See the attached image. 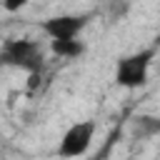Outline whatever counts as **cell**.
<instances>
[{"mask_svg": "<svg viewBox=\"0 0 160 160\" xmlns=\"http://www.w3.org/2000/svg\"><path fill=\"white\" fill-rule=\"evenodd\" d=\"M45 62V50L38 40L10 38L0 45V68H15L30 75H38Z\"/></svg>", "mask_w": 160, "mask_h": 160, "instance_id": "6da1fadb", "label": "cell"}, {"mask_svg": "<svg viewBox=\"0 0 160 160\" xmlns=\"http://www.w3.org/2000/svg\"><path fill=\"white\" fill-rule=\"evenodd\" d=\"M155 52H158L155 48H145V50L122 55L115 62V82L120 88H128V90L142 88L150 78V65H152Z\"/></svg>", "mask_w": 160, "mask_h": 160, "instance_id": "7a4b0ae2", "label": "cell"}, {"mask_svg": "<svg viewBox=\"0 0 160 160\" xmlns=\"http://www.w3.org/2000/svg\"><path fill=\"white\" fill-rule=\"evenodd\" d=\"M95 132H98V122L95 120H78L72 122L62 135H60V142H58V155L65 158V160H75V158H82L92 140H95Z\"/></svg>", "mask_w": 160, "mask_h": 160, "instance_id": "3957f363", "label": "cell"}, {"mask_svg": "<svg viewBox=\"0 0 160 160\" xmlns=\"http://www.w3.org/2000/svg\"><path fill=\"white\" fill-rule=\"evenodd\" d=\"M88 22H90V15H52V18H45L40 22V30L50 38V42H55V40H80Z\"/></svg>", "mask_w": 160, "mask_h": 160, "instance_id": "277c9868", "label": "cell"}, {"mask_svg": "<svg viewBox=\"0 0 160 160\" xmlns=\"http://www.w3.org/2000/svg\"><path fill=\"white\" fill-rule=\"evenodd\" d=\"M50 50L62 60H72L85 52V45H82V40H55V42H50Z\"/></svg>", "mask_w": 160, "mask_h": 160, "instance_id": "5b68a950", "label": "cell"}, {"mask_svg": "<svg viewBox=\"0 0 160 160\" xmlns=\"http://www.w3.org/2000/svg\"><path fill=\"white\" fill-rule=\"evenodd\" d=\"M28 2H30V0H0V8H2L5 12H20Z\"/></svg>", "mask_w": 160, "mask_h": 160, "instance_id": "8992f818", "label": "cell"}]
</instances>
